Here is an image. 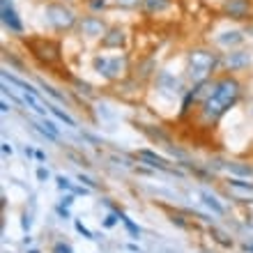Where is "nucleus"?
I'll return each instance as SVG.
<instances>
[{
    "instance_id": "f257e3e1",
    "label": "nucleus",
    "mask_w": 253,
    "mask_h": 253,
    "mask_svg": "<svg viewBox=\"0 0 253 253\" xmlns=\"http://www.w3.org/2000/svg\"><path fill=\"white\" fill-rule=\"evenodd\" d=\"M239 99H242V83L235 76L226 74L221 78H216L212 95L202 101V115L209 122H219L232 106H237Z\"/></svg>"
},
{
    "instance_id": "f03ea898",
    "label": "nucleus",
    "mask_w": 253,
    "mask_h": 253,
    "mask_svg": "<svg viewBox=\"0 0 253 253\" xmlns=\"http://www.w3.org/2000/svg\"><path fill=\"white\" fill-rule=\"evenodd\" d=\"M186 62H189V78L194 81V85H198V83L207 81L209 74L219 65H224V58H219V53L209 51V49H194L186 55Z\"/></svg>"
},
{
    "instance_id": "7ed1b4c3",
    "label": "nucleus",
    "mask_w": 253,
    "mask_h": 253,
    "mask_svg": "<svg viewBox=\"0 0 253 253\" xmlns=\"http://www.w3.org/2000/svg\"><path fill=\"white\" fill-rule=\"evenodd\" d=\"M46 14V21L51 23L55 30H60V32H65V30H72L78 23V19H76L74 9L67 7L65 2H49L44 9Z\"/></svg>"
},
{
    "instance_id": "20e7f679",
    "label": "nucleus",
    "mask_w": 253,
    "mask_h": 253,
    "mask_svg": "<svg viewBox=\"0 0 253 253\" xmlns=\"http://www.w3.org/2000/svg\"><path fill=\"white\" fill-rule=\"evenodd\" d=\"M92 67L99 76H104L106 81H115L125 74L126 69V55H95L92 60Z\"/></svg>"
},
{
    "instance_id": "39448f33",
    "label": "nucleus",
    "mask_w": 253,
    "mask_h": 253,
    "mask_svg": "<svg viewBox=\"0 0 253 253\" xmlns=\"http://www.w3.org/2000/svg\"><path fill=\"white\" fill-rule=\"evenodd\" d=\"M25 44L30 46V51H32V55L42 62V65H46V67H53V65H58L60 60H62V55H60V46L55 44V42H51V39H25Z\"/></svg>"
},
{
    "instance_id": "423d86ee",
    "label": "nucleus",
    "mask_w": 253,
    "mask_h": 253,
    "mask_svg": "<svg viewBox=\"0 0 253 253\" xmlns=\"http://www.w3.org/2000/svg\"><path fill=\"white\" fill-rule=\"evenodd\" d=\"M224 14L228 19H235V21H246L251 19V12H253V0H224Z\"/></svg>"
},
{
    "instance_id": "0eeeda50",
    "label": "nucleus",
    "mask_w": 253,
    "mask_h": 253,
    "mask_svg": "<svg viewBox=\"0 0 253 253\" xmlns=\"http://www.w3.org/2000/svg\"><path fill=\"white\" fill-rule=\"evenodd\" d=\"M0 16H2V25L9 28V32L23 35V23L12 7V0H0Z\"/></svg>"
},
{
    "instance_id": "6e6552de",
    "label": "nucleus",
    "mask_w": 253,
    "mask_h": 253,
    "mask_svg": "<svg viewBox=\"0 0 253 253\" xmlns=\"http://www.w3.org/2000/svg\"><path fill=\"white\" fill-rule=\"evenodd\" d=\"M224 67L228 72H246L251 67V53L249 51H228L224 58Z\"/></svg>"
},
{
    "instance_id": "1a4fd4ad",
    "label": "nucleus",
    "mask_w": 253,
    "mask_h": 253,
    "mask_svg": "<svg viewBox=\"0 0 253 253\" xmlns=\"http://www.w3.org/2000/svg\"><path fill=\"white\" fill-rule=\"evenodd\" d=\"M78 28L85 37H104L108 28H106V23L99 19V16H83L81 21H78Z\"/></svg>"
},
{
    "instance_id": "9d476101",
    "label": "nucleus",
    "mask_w": 253,
    "mask_h": 253,
    "mask_svg": "<svg viewBox=\"0 0 253 253\" xmlns=\"http://www.w3.org/2000/svg\"><path fill=\"white\" fill-rule=\"evenodd\" d=\"M125 42H126V32L122 28H111L101 37V46L104 49H120V46H125Z\"/></svg>"
},
{
    "instance_id": "9b49d317",
    "label": "nucleus",
    "mask_w": 253,
    "mask_h": 253,
    "mask_svg": "<svg viewBox=\"0 0 253 253\" xmlns=\"http://www.w3.org/2000/svg\"><path fill=\"white\" fill-rule=\"evenodd\" d=\"M224 168L230 173L232 177L253 179V166L251 164H244V161H228V164H224Z\"/></svg>"
},
{
    "instance_id": "f8f14e48",
    "label": "nucleus",
    "mask_w": 253,
    "mask_h": 253,
    "mask_svg": "<svg viewBox=\"0 0 253 253\" xmlns=\"http://www.w3.org/2000/svg\"><path fill=\"white\" fill-rule=\"evenodd\" d=\"M244 42V32L242 30H226V32H221L219 37H216V44L226 46V49H235V46H239Z\"/></svg>"
},
{
    "instance_id": "ddd939ff",
    "label": "nucleus",
    "mask_w": 253,
    "mask_h": 253,
    "mask_svg": "<svg viewBox=\"0 0 253 253\" xmlns=\"http://www.w3.org/2000/svg\"><path fill=\"white\" fill-rule=\"evenodd\" d=\"M138 156L141 159H145L150 166H154V168H161V171H171V166H168V161H166L164 156H159L156 152H152V150H141L138 152Z\"/></svg>"
},
{
    "instance_id": "4468645a",
    "label": "nucleus",
    "mask_w": 253,
    "mask_h": 253,
    "mask_svg": "<svg viewBox=\"0 0 253 253\" xmlns=\"http://www.w3.org/2000/svg\"><path fill=\"white\" fill-rule=\"evenodd\" d=\"M173 0H143L141 7L148 12V14H159V12H164V9L171 7Z\"/></svg>"
},
{
    "instance_id": "2eb2a0df",
    "label": "nucleus",
    "mask_w": 253,
    "mask_h": 253,
    "mask_svg": "<svg viewBox=\"0 0 253 253\" xmlns=\"http://www.w3.org/2000/svg\"><path fill=\"white\" fill-rule=\"evenodd\" d=\"M46 108H49V113H51V115H55L60 122H65L67 126H76V120L72 118L67 111H62V108H58V106H53V104H46Z\"/></svg>"
},
{
    "instance_id": "dca6fc26",
    "label": "nucleus",
    "mask_w": 253,
    "mask_h": 253,
    "mask_svg": "<svg viewBox=\"0 0 253 253\" xmlns=\"http://www.w3.org/2000/svg\"><path fill=\"white\" fill-rule=\"evenodd\" d=\"M2 78H5V81H9V83H12V85H16V88H21L23 92H30V95H35V97H39V95H37V90L32 88V85H30V83L21 81V78H16V76L7 74V72H2Z\"/></svg>"
},
{
    "instance_id": "f3484780",
    "label": "nucleus",
    "mask_w": 253,
    "mask_h": 253,
    "mask_svg": "<svg viewBox=\"0 0 253 253\" xmlns=\"http://www.w3.org/2000/svg\"><path fill=\"white\" fill-rule=\"evenodd\" d=\"M118 214H120V221L125 224L126 232L131 235V239H138V237H141V228H138V226H136L134 221H131V219H129V216L125 214V212H120V209H118Z\"/></svg>"
},
{
    "instance_id": "a211bd4d",
    "label": "nucleus",
    "mask_w": 253,
    "mask_h": 253,
    "mask_svg": "<svg viewBox=\"0 0 253 253\" xmlns=\"http://www.w3.org/2000/svg\"><path fill=\"white\" fill-rule=\"evenodd\" d=\"M202 202H205V205H207V207L212 209L214 214H219V216H221V214H224V212H226V209H224V205H221V202L216 201L214 196H209V194H202Z\"/></svg>"
},
{
    "instance_id": "6ab92c4d",
    "label": "nucleus",
    "mask_w": 253,
    "mask_h": 253,
    "mask_svg": "<svg viewBox=\"0 0 253 253\" xmlns=\"http://www.w3.org/2000/svg\"><path fill=\"white\" fill-rule=\"evenodd\" d=\"M228 186H232V189H239V191H249V194H253V182H246V179L230 177V179H228Z\"/></svg>"
},
{
    "instance_id": "aec40b11",
    "label": "nucleus",
    "mask_w": 253,
    "mask_h": 253,
    "mask_svg": "<svg viewBox=\"0 0 253 253\" xmlns=\"http://www.w3.org/2000/svg\"><path fill=\"white\" fill-rule=\"evenodd\" d=\"M55 184H58L60 191H74V184H72L65 175H55Z\"/></svg>"
},
{
    "instance_id": "412c9836",
    "label": "nucleus",
    "mask_w": 253,
    "mask_h": 253,
    "mask_svg": "<svg viewBox=\"0 0 253 253\" xmlns=\"http://www.w3.org/2000/svg\"><path fill=\"white\" fill-rule=\"evenodd\" d=\"M118 7H125V9H134L138 5H143V0H115Z\"/></svg>"
},
{
    "instance_id": "4be33fe9",
    "label": "nucleus",
    "mask_w": 253,
    "mask_h": 253,
    "mask_svg": "<svg viewBox=\"0 0 253 253\" xmlns=\"http://www.w3.org/2000/svg\"><path fill=\"white\" fill-rule=\"evenodd\" d=\"M42 88H44V92H49L53 99H58V101H65V95H62V92H58V90L53 88V85H46V83H42Z\"/></svg>"
},
{
    "instance_id": "5701e85b",
    "label": "nucleus",
    "mask_w": 253,
    "mask_h": 253,
    "mask_svg": "<svg viewBox=\"0 0 253 253\" xmlns=\"http://www.w3.org/2000/svg\"><path fill=\"white\" fill-rule=\"evenodd\" d=\"M74 228H76V230H78V232H81V235H83V237H85V239H92V232L88 230V226H83V221H78V219H74Z\"/></svg>"
},
{
    "instance_id": "b1692460",
    "label": "nucleus",
    "mask_w": 253,
    "mask_h": 253,
    "mask_svg": "<svg viewBox=\"0 0 253 253\" xmlns=\"http://www.w3.org/2000/svg\"><path fill=\"white\" fill-rule=\"evenodd\" d=\"M35 129H37L39 134L44 136L46 141H51V143H55V141H58V136H53V134H51V131H49V129H46L44 125H35Z\"/></svg>"
},
{
    "instance_id": "393cba45",
    "label": "nucleus",
    "mask_w": 253,
    "mask_h": 253,
    "mask_svg": "<svg viewBox=\"0 0 253 253\" xmlns=\"http://www.w3.org/2000/svg\"><path fill=\"white\" fill-rule=\"evenodd\" d=\"M78 182H81L83 186H88V189H97V182H95V179H90L88 175H83V173H78Z\"/></svg>"
},
{
    "instance_id": "a878e982",
    "label": "nucleus",
    "mask_w": 253,
    "mask_h": 253,
    "mask_svg": "<svg viewBox=\"0 0 253 253\" xmlns=\"http://www.w3.org/2000/svg\"><path fill=\"white\" fill-rule=\"evenodd\" d=\"M118 219H120L118 212H111V214H106V219H104V228H113V226L118 224Z\"/></svg>"
},
{
    "instance_id": "bb28decb",
    "label": "nucleus",
    "mask_w": 253,
    "mask_h": 253,
    "mask_svg": "<svg viewBox=\"0 0 253 253\" xmlns=\"http://www.w3.org/2000/svg\"><path fill=\"white\" fill-rule=\"evenodd\" d=\"M53 253H74L72 251V246L65 244V242H58V244L53 246Z\"/></svg>"
},
{
    "instance_id": "cd10ccee",
    "label": "nucleus",
    "mask_w": 253,
    "mask_h": 253,
    "mask_svg": "<svg viewBox=\"0 0 253 253\" xmlns=\"http://www.w3.org/2000/svg\"><path fill=\"white\" fill-rule=\"evenodd\" d=\"M49 177H51V173H49V168H44V166H39V168H37V179H39V182H46Z\"/></svg>"
},
{
    "instance_id": "c85d7f7f",
    "label": "nucleus",
    "mask_w": 253,
    "mask_h": 253,
    "mask_svg": "<svg viewBox=\"0 0 253 253\" xmlns=\"http://www.w3.org/2000/svg\"><path fill=\"white\" fill-rule=\"evenodd\" d=\"M42 125H44V126H46V129H49V131H51L53 136H58V138H60V129H58V126H55V125H53L51 120H46V118H44V122H42Z\"/></svg>"
},
{
    "instance_id": "c756f323",
    "label": "nucleus",
    "mask_w": 253,
    "mask_h": 253,
    "mask_svg": "<svg viewBox=\"0 0 253 253\" xmlns=\"http://www.w3.org/2000/svg\"><path fill=\"white\" fill-rule=\"evenodd\" d=\"M30 226H32V219H30V214H23V216H21V228H23L25 232H28V230H30Z\"/></svg>"
},
{
    "instance_id": "7c9ffc66",
    "label": "nucleus",
    "mask_w": 253,
    "mask_h": 253,
    "mask_svg": "<svg viewBox=\"0 0 253 253\" xmlns=\"http://www.w3.org/2000/svg\"><path fill=\"white\" fill-rule=\"evenodd\" d=\"M74 194H67V196H62V201H60V205H65V207H72L74 205Z\"/></svg>"
},
{
    "instance_id": "2f4dec72",
    "label": "nucleus",
    "mask_w": 253,
    "mask_h": 253,
    "mask_svg": "<svg viewBox=\"0 0 253 253\" xmlns=\"http://www.w3.org/2000/svg\"><path fill=\"white\" fill-rule=\"evenodd\" d=\"M90 7H92V9H104L106 7V0H90Z\"/></svg>"
},
{
    "instance_id": "473e14b6",
    "label": "nucleus",
    "mask_w": 253,
    "mask_h": 253,
    "mask_svg": "<svg viewBox=\"0 0 253 253\" xmlns=\"http://www.w3.org/2000/svg\"><path fill=\"white\" fill-rule=\"evenodd\" d=\"M55 209H58V214L62 216V219H69V207H65V205H58Z\"/></svg>"
},
{
    "instance_id": "72a5a7b5",
    "label": "nucleus",
    "mask_w": 253,
    "mask_h": 253,
    "mask_svg": "<svg viewBox=\"0 0 253 253\" xmlns=\"http://www.w3.org/2000/svg\"><path fill=\"white\" fill-rule=\"evenodd\" d=\"M12 152H14V150H12V145H9V143H2V154L5 156H12Z\"/></svg>"
},
{
    "instance_id": "f704fd0d",
    "label": "nucleus",
    "mask_w": 253,
    "mask_h": 253,
    "mask_svg": "<svg viewBox=\"0 0 253 253\" xmlns=\"http://www.w3.org/2000/svg\"><path fill=\"white\" fill-rule=\"evenodd\" d=\"M9 108H12V106H9V104H7V101H2V104H0V111H2V113H7V111H9Z\"/></svg>"
},
{
    "instance_id": "c9c22d12",
    "label": "nucleus",
    "mask_w": 253,
    "mask_h": 253,
    "mask_svg": "<svg viewBox=\"0 0 253 253\" xmlns=\"http://www.w3.org/2000/svg\"><path fill=\"white\" fill-rule=\"evenodd\" d=\"M35 156H37L39 161H44V159H46V154H44V152H35Z\"/></svg>"
},
{
    "instance_id": "e433bc0d",
    "label": "nucleus",
    "mask_w": 253,
    "mask_h": 253,
    "mask_svg": "<svg viewBox=\"0 0 253 253\" xmlns=\"http://www.w3.org/2000/svg\"><path fill=\"white\" fill-rule=\"evenodd\" d=\"M129 251H134V253H141V249H138V246H136V244H129Z\"/></svg>"
},
{
    "instance_id": "4c0bfd02",
    "label": "nucleus",
    "mask_w": 253,
    "mask_h": 253,
    "mask_svg": "<svg viewBox=\"0 0 253 253\" xmlns=\"http://www.w3.org/2000/svg\"><path fill=\"white\" fill-rule=\"evenodd\" d=\"M244 251H249V253H253V244H244Z\"/></svg>"
},
{
    "instance_id": "58836bf2",
    "label": "nucleus",
    "mask_w": 253,
    "mask_h": 253,
    "mask_svg": "<svg viewBox=\"0 0 253 253\" xmlns=\"http://www.w3.org/2000/svg\"><path fill=\"white\" fill-rule=\"evenodd\" d=\"M28 253H42V251H37V249H30V251Z\"/></svg>"
}]
</instances>
